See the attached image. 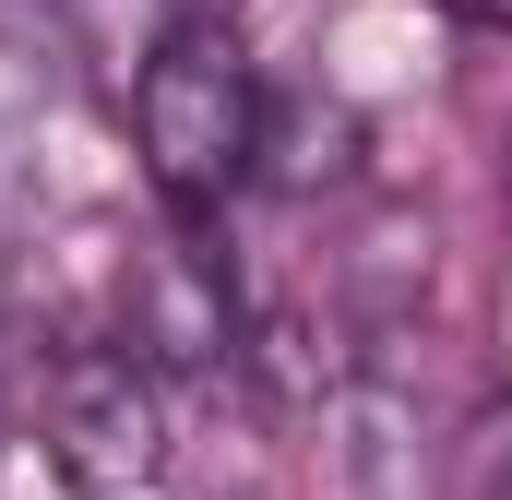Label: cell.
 <instances>
[{"label":"cell","mask_w":512,"mask_h":500,"mask_svg":"<svg viewBox=\"0 0 512 500\" xmlns=\"http://www.w3.org/2000/svg\"><path fill=\"white\" fill-rule=\"evenodd\" d=\"M262 72L239 60V36L215 12H179L131 84V143H143V179L179 227H215L227 191L262 167Z\"/></svg>","instance_id":"cell-1"},{"label":"cell","mask_w":512,"mask_h":500,"mask_svg":"<svg viewBox=\"0 0 512 500\" xmlns=\"http://www.w3.org/2000/svg\"><path fill=\"white\" fill-rule=\"evenodd\" d=\"M429 12H453V24H477V36H512V0H429Z\"/></svg>","instance_id":"cell-4"},{"label":"cell","mask_w":512,"mask_h":500,"mask_svg":"<svg viewBox=\"0 0 512 500\" xmlns=\"http://www.w3.org/2000/svg\"><path fill=\"white\" fill-rule=\"evenodd\" d=\"M191 12H227V0H191Z\"/></svg>","instance_id":"cell-5"},{"label":"cell","mask_w":512,"mask_h":500,"mask_svg":"<svg viewBox=\"0 0 512 500\" xmlns=\"http://www.w3.org/2000/svg\"><path fill=\"white\" fill-rule=\"evenodd\" d=\"M48 441H60V477L84 500H131L155 477V381L108 346L60 358L48 370Z\"/></svg>","instance_id":"cell-2"},{"label":"cell","mask_w":512,"mask_h":500,"mask_svg":"<svg viewBox=\"0 0 512 500\" xmlns=\"http://www.w3.org/2000/svg\"><path fill=\"white\" fill-rule=\"evenodd\" d=\"M131 334H143L155 358H179V370H215V358H227V286H215L203 227H179V250L131 286Z\"/></svg>","instance_id":"cell-3"}]
</instances>
